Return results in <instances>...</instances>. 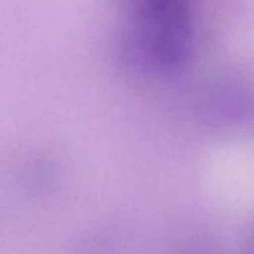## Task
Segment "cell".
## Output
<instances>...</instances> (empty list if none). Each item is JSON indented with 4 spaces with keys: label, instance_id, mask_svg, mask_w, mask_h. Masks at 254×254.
Listing matches in <instances>:
<instances>
[{
    "label": "cell",
    "instance_id": "obj_1",
    "mask_svg": "<svg viewBox=\"0 0 254 254\" xmlns=\"http://www.w3.org/2000/svg\"><path fill=\"white\" fill-rule=\"evenodd\" d=\"M193 0H135L126 34L129 59L143 68L174 72L193 49Z\"/></svg>",
    "mask_w": 254,
    "mask_h": 254
}]
</instances>
